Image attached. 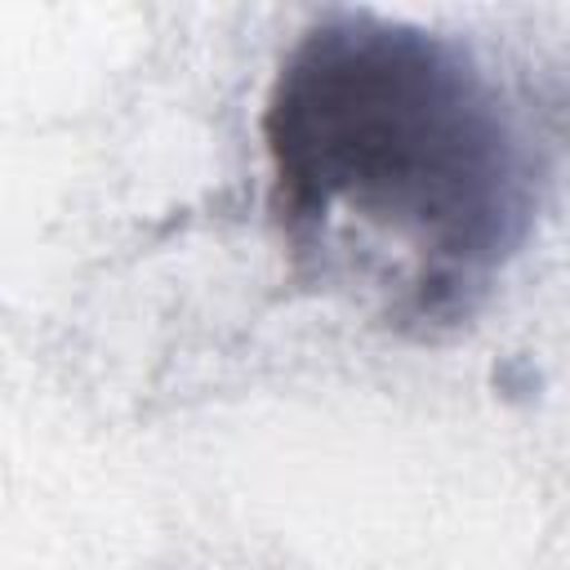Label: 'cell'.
Instances as JSON below:
<instances>
[{"label": "cell", "mask_w": 570, "mask_h": 570, "mask_svg": "<svg viewBox=\"0 0 570 570\" xmlns=\"http://www.w3.org/2000/svg\"><path fill=\"white\" fill-rule=\"evenodd\" d=\"M258 138L294 272L401 338L476 321L534 232V125L459 36L370 9L316 18Z\"/></svg>", "instance_id": "1"}]
</instances>
